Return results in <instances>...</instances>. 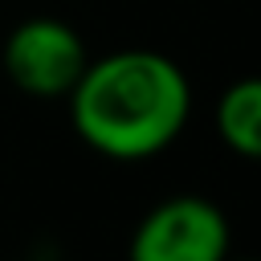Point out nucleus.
<instances>
[{"label":"nucleus","instance_id":"7ed1b4c3","mask_svg":"<svg viewBox=\"0 0 261 261\" xmlns=\"http://www.w3.org/2000/svg\"><path fill=\"white\" fill-rule=\"evenodd\" d=\"M232 245L228 216L204 200V196H175L155 204L135 237L130 257L135 261H220Z\"/></svg>","mask_w":261,"mask_h":261},{"label":"nucleus","instance_id":"f257e3e1","mask_svg":"<svg viewBox=\"0 0 261 261\" xmlns=\"http://www.w3.org/2000/svg\"><path fill=\"white\" fill-rule=\"evenodd\" d=\"M65 98L77 139L114 163H139L167 151L192 114L184 69L155 49H118L86 61Z\"/></svg>","mask_w":261,"mask_h":261},{"label":"nucleus","instance_id":"f03ea898","mask_svg":"<svg viewBox=\"0 0 261 261\" xmlns=\"http://www.w3.org/2000/svg\"><path fill=\"white\" fill-rule=\"evenodd\" d=\"M90 53L73 24L57 16L20 20L4 41V73L29 98H65L82 77Z\"/></svg>","mask_w":261,"mask_h":261},{"label":"nucleus","instance_id":"20e7f679","mask_svg":"<svg viewBox=\"0 0 261 261\" xmlns=\"http://www.w3.org/2000/svg\"><path fill=\"white\" fill-rule=\"evenodd\" d=\"M216 135L241 159H257L261 151V82L241 77L216 102Z\"/></svg>","mask_w":261,"mask_h":261}]
</instances>
